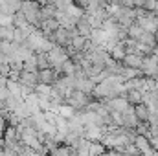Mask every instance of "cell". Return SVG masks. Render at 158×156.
<instances>
[{"label": "cell", "instance_id": "6da1fadb", "mask_svg": "<svg viewBox=\"0 0 158 156\" xmlns=\"http://www.w3.org/2000/svg\"><path fill=\"white\" fill-rule=\"evenodd\" d=\"M59 79H61V72H59L57 68H48V70H44V72H39V84L53 86Z\"/></svg>", "mask_w": 158, "mask_h": 156}, {"label": "cell", "instance_id": "7a4b0ae2", "mask_svg": "<svg viewBox=\"0 0 158 156\" xmlns=\"http://www.w3.org/2000/svg\"><path fill=\"white\" fill-rule=\"evenodd\" d=\"M132 110H134V116L138 117L140 123H147V121L151 119V109H149V105H145V103L136 105Z\"/></svg>", "mask_w": 158, "mask_h": 156}, {"label": "cell", "instance_id": "3957f363", "mask_svg": "<svg viewBox=\"0 0 158 156\" xmlns=\"http://www.w3.org/2000/svg\"><path fill=\"white\" fill-rule=\"evenodd\" d=\"M121 64L125 66V68H131V70H138V68H142L143 66V59L140 57V55H125V59L121 61Z\"/></svg>", "mask_w": 158, "mask_h": 156}, {"label": "cell", "instance_id": "277c9868", "mask_svg": "<svg viewBox=\"0 0 158 156\" xmlns=\"http://www.w3.org/2000/svg\"><path fill=\"white\" fill-rule=\"evenodd\" d=\"M125 99H127V101H129L131 105H134V107H136V105H140V103H142V94H140L138 90H134V88H131Z\"/></svg>", "mask_w": 158, "mask_h": 156}]
</instances>
